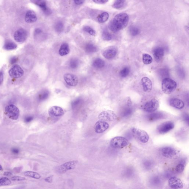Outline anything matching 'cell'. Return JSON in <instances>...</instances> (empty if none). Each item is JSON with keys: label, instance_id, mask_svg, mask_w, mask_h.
<instances>
[{"label": "cell", "instance_id": "cell-39", "mask_svg": "<svg viewBox=\"0 0 189 189\" xmlns=\"http://www.w3.org/2000/svg\"><path fill=\"white\" fill-rule=\"evenodd\" d=\"M64 28V24L62 22H57L55 26V30L57 32H59V33L62 32Z\"/></svg>", "mask_w": 189, "mask_h": 189}, {"label": "cell", "instance_id": "cell-32", "mask_svg": "<svg viewBox=\"0 0 189 189\" xmlns=\"http://www.w3.org/2000/svg\"><path fill=\"white\" fill-rule=\"evenodd\" d=\"M142 58L143 62L145 64H149L152 62V57L148 54H143Z\"/></svg>", "mask_w": 189, "mask_h": 189}, {"label": "cell", "instance_id": "cell-28", "mask_svg": "<svg viewBox=\"0 0 189 189\" xmlns=\"http://www.w3.org/2000/svg\"><path fill=\"white\" fill-rule=\"evenodd\" d=\"M85 50L87 53H93L97 52L98 49L96 45L92 43H88L86 45Z\"/></svg>", "mask_w": 189, "mask_h": 189}, {"label": "cell", "instance_id": "cell-4", "mask_svg": "<svg viewBox=\"0 0 189 189\" xmlns=\"http://www.w3.org/2000/svg\"><path fill=\"white\" fill-rule=\"evenodd\" d=\"M5 114L11 119H18L19 116L20 112L19 109L13 105H9L5 108Z\"/></svg>", "mask_w": 189, "mask_h": 189}, {"label": "cell", "instance_id": "cell-20", "mask_svg": "<svg viewBox=\"0 0 189 189\" xmlns=\"http://www.w3.org/2000/svg\"><path fill=\"white\" fill-rule=\"evenodd\" d=\"M170 105L177 109H182L184 107V104L183 101L178 98H171L169 101Z\"/></svg>", "mask_w": 189, "mask_h": 189}, {"label": "cell", "instance_id": "cell-43", "mask_svg": "<svg viewBox=\"0 0 189 189\" xmlns=\"http://www.w3.org/2000/svg\"><path fill=\"white\" fill-rule=\"evenodd\" d=\"M144 166L146 169H150L152 166V163L150 161H147L144 163Z\"/></svg>", "mask_w": 189, "mask_h": 189}, {"label": "cell", "instance_id": "cell-25", "mask_svg": "<svg viewBox=\"0 0 189 189\" xmlns=\"http://www.w3.org/2000/svg\"><path fill=\"white\" fill-rule=\"evenodd\" d=\"M70 49L67 43H65L61 45L59 50V54L61 56H64L69 53Z\"/></svg>", "mask_w": 189, "mask_h": 189}, {"label": "cell", "instance_id": "cell-21", "mask_svg": "<svg viewBox=\"0 0 189 189\" xmlns=\"http://www.w3.org/2000/svg\"><path fill=\"white\" fill-rule=\"evenodd\" d=\"M32 2L39 6L46 15L51 14V11L47 5L46 2L44 1H33Z\"/></svg>", "mask_w": 189, "mask_h": 189}, {"label": "cell", "instance_id": "cell-12", "mask_svg": "<svg viewBox=\"0 0 189 189\" xmlns=\"http://www.w3.org/2000/svg\"><path fill=\"white\" fill-rule=\"evenodd\" d=\"M64 78L66 83L70 86L75 87L77 85L78 80L77 76L67 73L64 74Z\"/></svg>", "mask_w": 189, "mask_h": 189}, {"label": "cell", "instance_id": "cell-2", "mask_svg": "<svg viewBox=\"0 0 189 189\" xmlns=\"http://www.w3.org/2000/svg\"><path fill=\"white\" fill-rule=\"evenodd\" d=\"M177 84L174 80L169 78H164L162 82V90L165 94H171L176 89Z\"/></svg>", "mask_w": 189, "mask_h": 189}, {"label": "cell", "instance_id": "cell-33", "mask_svg": "<svg viewBox=\"0 0 189 189\" xmlns=\"http://www.w3.org/2000/svg\"><path fill=\"white\" fill-rule=\"evenodd\" d=\"M109 15L108 13L104 12L101 14L98 18V22L101 23L106 22L108 19Z\"/></svg>", "mask_w": 189, "mask_h": 189}, {"label": "cell", "instance_id": "cell-16", "mask_svg": "<svg viewBox=\"0 0 189 189\" xmlns=\"http://www.w3.org/2000/svg\"><path fill=\"white\" fill-rule=\"evenodd\" d=\"M165 117V114L161 112H152L146 116L147 121L149 122H154L163 119Z\"/></svg>", "mask_w": 189, "mask_h": 189}, {"label": "cell", "instance_id": "cell-42", "mask_svg": "<svg viewBox=\"0 0 189 189\" xmlns=\"http://www.w3.org/2000/svg\"><path fill=\"white\" fill-rule=\"evenodd\" d=\"M11 179L13 181H22L25 180L26 178L23 177L16 176L12 177Z\"/></svg>", "mask_w": 189, "mask_h": 189}, {"label": "cell", "instance_id": "cell-36", "mask_svg": "<svg viewBox=\"0 0 189 189\" xmlns=\"http://www.w3.org/2000/svg\"><path fill=\"white\" fill-rule=\"evenodd\" d=\"M79 65V62L77 59H71L70 62V66L71 68L73 69L77 68Z\"/></svg>", "mask_w": 189, "mask_h": 189}, {"label": "cell", "instance_id": "cell-53", "mask_svg": "<svg viewBox=\"0 0 189 189\" xmlns=\"http://www.w3.org/2000/svg\"><path fill=\"white\" fill-rule=\"evenodd\" d=\"M3 169L1 165H0V170L2 171L3 170Z\"/></svg>", "mask_w": 189, "mask_h": 189}, {"label": "cell", "instance_id": "cell-49", "mask_svg": "<svg viewBox=\"0 0 189 189\" xmlns=\"http://www.w3.org/2000/svg\"><path fill=\"white\" fill-rule=\"evenodd\" d=\"M3 75L2 72H0V85L3 83Z\"/></svg>", "mask_w": 189, "mask_h": 189}, {"label": "cell", "instance_id": "cell-13", "mask_svg": "<svg viewBox=\"0 0 189 189\" xmlns=\"http://www.w3.org/2000/svg\"><path fill=\"white\" fill-rule=\"evenodd\" d=\"M169 184L171 188L174 189H181L184 186L181 179L176 177H171L169 179Z\"/></svg>", "mask_w": 189, "mask_h": 189}, {"label": "cell", "instance_id": "cell-38", "mask_svg": "<svg viewBox=\"0 0 189 189\" xmlns=\"http://www.w3.org/2000/svg\"><path fill=\"white\" fill-rule=\"evenodd\" d=\"M102 37L103 40L105 41H110L112 39V37L109 32L107 30H105L103 32L102 34Z\"/></svg>", "mask_w": 189, "mask_h": 189}, {"label": "cell", "instance_id": "cell-52", "mask_svg": "<svg viewBox=\"0 0 189 189\" xmlns=\"http://www.w3.org/2000/svg\"><path fill=\"white\" fill-rule=\"evenodd\" d=\"M19 167H18L17 168V169H16V168H15L14 169L15 170V172H20V170H21V167H20V169H19Z\"/></svg>", "mask_w": 189, "mask_h": 189}, {"label": "cell", "instance_id": "cell-40", "mask_svg": "<svg viewBox=\"0 0 189 189\" xmlns=\"http://www.w3.org/2000/svg\"><path fill=\"white\" fill-rule=\"evenodd\" d=\"M84 31L87 32L92 36H95L96 34V32L94 30L89 26H85L83 28Z\"/></svg>", "mask_w": 189, "mask_h": 189}, {"label": "cell", "instance_id": "cell-9", "mask_svg": "<svg viewBox=\"0 0 189 189\" xmlns=\"http://www.w3.org/2000/svg\"><path fill=\"white\" fill-rule=\"evenodd\" d=\"M77 164V162L76 161L67 162L57 167L56 171L57 173L60 174L64 173L69 170L74 169Z\"/></svg>", "mask_w": 189, "mask_h": 189}, {"label": "cell", "instance_id": "cell-41", "mask_svg": "<svg viewBox=\"0 0 189 189\" xmlns=\"http://www.w3.org/2000/svg\"><path fill=\"white\" fill-rule=\"evenodd\" d=\"M184 169V165L183 163H181L178 164L176 166L175 168V171L177 173H180L183 172Z\"/></svg>", "mask_w": 189, "mask_h": 189}, {"label": "cell", "instance_id": "cell-15", "mask_svg": "<svg viewBox=\"0 0 189 189\" xmlns=\"http://www.w3.org/2000/svg\"><path fill=\"white\" fill-rule=\"evenodd\" d=\"M109 127V125L106 122L99 121L95 123L94 130L95 132L98 133H101L104 132Z\"/></svg>", "mask_w": 189, "mask_h": 189}, {"label": "cell", "instance_id": "cell-10", "mask_svg": "<svg viewBox=\"0 0 189 189\" xmlns=\"http://www.w3.org/2000/svg\"><path fill=\"white\" fill-rule=\"evenodd\" d=\"M9 74L11 78H19L24 75V71L18 65H14L9 70Z\"/></svg>", "mask_w": 189, "mask_h": 189}, {"label": "cell", "instance_id": "cell-23", "mask_svg": "<svg viewBox=\"0 0 189 189\" xmlns=\"http://www.w3.org/2000/svg\"><path fill=\"white\" fill-rule=\"evenodd\" d=\"M153 54L157 62H159L164 56V49L161 47H157L154 49Z\"/></svg>", "mask_w": 189, "mask_h": 189}, {"label": "cell", "instance_id": "cell-24", "mask_svg": "<svg viewBox=\"0 0 189 189\" xmlns=\"http://www.w3.org/2000/svg\"><path fill=\"white\" fill-rule=\"evenodd\" d=\"M133 112V109L130 106L127 105L121 110V115L122 117L127 118L130 116Z\"/></svg>", "mask_w": 189, "mask_h": 189}, {"label": "cell", "instance_id": "cell-47", "mask_svg": "<svg viewBox=\"0 0 189 189\" xmlns=\"http://www.w3.org/2000/svg\"><path fill=\"white\" fill-rule=\"evenodd\" d=\"M183 119H184V121H186V122L188 123L189 119L188 114H183Z\"/></svg>", "mask_w": 189, "mask_h": 189}, {"label": "cell", "instance_id": "cell-34", "mask_svg": "<svg viewBox=\"0 0 189 189\" xmlns=\"http://www.w3.org/2000/svg\"><path fill=\"white\" fill-rule=\"evenodd\" d=\"M129 31L131 35L133 36H137L140 33V30L139 28L134 26H131L129 28Z\"/></svg>", "mask_w": 189, "mask_h": 189}, {"label": "cell", "instance_id": "cell-1", "mask_svg": "<svg viewBox=\"0 0 189 189\" xmlns=\"http://www.w3.org/2000/svg\"><path fill=\"white\" fill-rule=\"evenodd\" d=\"M129 16L126 13H122L116 15L109 24V28L116 33L127 27L129 21Z\"/></svg>", "mask_w": 189, "mask_h": 189}, {"label": "cell", "instance_id": "cell-46", "mask_svg": "<svg viewBox=\"0 0 189 189\" xmlns=\"http://www.w3.org/2000/svg\"><path fill=\"white\" fill-rule=\"evenodd\" d=\"M11 151L13 154H17L19 153L20 150L19 148H14L11 149Z\"/></svg>", "mask_w": 189, "mask_h": 189}, {"label": "cell", "instance_id": "cell-18", "mask_svg": "<svg viewBox=\"0 0 189 189\" xmlns=\"http://www.w3.org/2000/svg\"><path fill=\"white\" fill-rule=\"evenodd\" d=\"M49 115L52 117H59L64 114L63 110L60 107L53 106L49 110Z\"/></svg>", "mask_w": 189, "mask_h": 189}, {"label": "cell", "instance_id": "cell-50", "mask_svg": "<svg viewBox=\"0 0 189 189\" xmlns=\"http://www.w3.org/2000/svg\"><path fill=\"white\" fill-rule=\"evenodd\" d=\"M74 3L75 4L77 5H80L82 4L85 1H74Z\"/></svg>", "mask_w": 189, "mask_h": 189}, {"label": "cell", "instance_id": "cell-14", "mask_svg": "<svg viewBox=\"0 0 189 189\" xmlns=\"http://www.w3.org/2000/svg\"><path fill=\"white\" fill-rule=\"evenodd\" d=\"M161 152L162 155L168 158H173L177 154V151L170 147H164L161 148Z\"/></svg>", "mask_w": 189, "mask_h": 189}, {"label": "cell", "instance_id": "cell-11", "mask_svg": "<svg viewBox=\"0 0 189 189\" xmlns=\"http://www.w3.org/2000/svg\"><path fill=\"white\" fill-rule=\"evenodd\" d=\"M27 37V32L24 28H20L17 30L14 34L15 41L19 43L23 42L25 41Z\"/></svg>", "mask_w": 189, "mask_h": 189}, {"label": "cell", "instance_id": "cell-5", "mask_svg": "<svg viewBox=\"0 0 189 189\" xmlns=\"http://www.w3.org/2000/svg\"><path fill=\"white\" fill-rule=\"evenodd\" d=\"M131 131L134 135L141 142L146 143L148 142L149 135L146 131L135 127L132 128Z\"/></svg>", "mask_w": 189, "mask_h": 189}, {"label": "cell", "instance_id": "cell-29", "mask_svg": "<svg viewBox=\"0 0 189 189\" xmlns=\"http://www.w3.org/2000/svg\"><path fill=\"white\" fill-rule=\"evenodd\" d=\"M17 46L16 44L11 41L6 42L3 48L7 50H13L17 48Z\"/></svg>", "mask_w": 189, "mask_h": 189}, {"label": "cell", "instance_id": "cell-51", "mask_svg": "<svg viewBox=\"0 0 189 189\" xmlns=\"http://www.w3.org/2000/svg\"><path fill=\"white\" fill-rule=\"evenodd\" d=\"M3 175L6 176H11L12 174L10 172L7 171L4 173Z\"/></svg>", "mask_w": 189, "mask_h": 189}, {"label": "cell", "instance_id": "cell-17", "mask_svg": "<svg viewBox=\"0 0 189 189\" xmlns=\"http://www.w3.org/2000/svg\"><path fill=\"white\" fill-rule=\"evenodd\" d=\"M143 89L145 92H148L151 91L152 89V83L149 78L147 77L143 78L141 80Z\"/></svg>", "mask_w": 189, "mask_h": 189}, {"label": "cell", "instance_id": "cell-45", "mask_svg": "<svg viewBox=\"0 0 189 189\" xmlns=\"http://www.w3.org/2000/svg\"><path fill=\"white\" fill-rule=\"evenodd\" d=\"M95 3L98 4H104L105 3L108 1L107 0H95L93 1Z\"/></svg>", "mask_w": 189, "mask_h": 189}, {"label": "cell", "instance_id": "cell-37", "mask_svg": "<svg viewBox=\"0 0 189 189\" xmlns=\"http://www.w3.org/2000/svg\"><path fill=\"white\" fill-rule=\"evenodd\" d=\"M130 72L129 68L127 67H125L122 69L120 72V75L122 78H125L128 75Z\"/></svg>", "mask_w": 189, "mask_h": 189}, {"label": "cell", "instance_id": "cell-3", "mask_svg": "<svg viewBox=\"0 0 189 189\" xmlns=\"http://www.w3.org/2000/svg\"><path fill=\"white\" fill-rule=\"evenodd\" d=\"M129 144L128 140L122 137H114L110 142V146L114 148H123L127 146Z\"/></svg>", "mask_w": 189, "mask_h": 189}, {"label": "cell", "instance_id": "cell-44", "mask_svg": "<svg viewBox=\"0 0 189 189\" xmlns=\"http://www.w3.org/2000/svg\"><path fill=\"white\" fill-rule=\"evenodd\" d=\"M33 119V116H27L24 118V121L26 123H29Z\"/></svg>", "mask_w": 189, "mask_h": 189}, {"label": "cell", "instance_id": "cell-27", "mask_svg": "<svg viewBox=\"0 0 189 189\" xmlns=\"http://www.w3.org/2000/svg\"><path fill=\"white\" fill-rule=\"evenodd\" d=\"M92 65L95 68L100 69L104 67L105 65V62L102 59L97 58L93 61Z\"/></svg>", "mask_w": 189, "mask_h": 189}, {"label": "cell", "instance_id": "cell-6", "mask_svg": "<svg viewBox=\"0 0 189 189\" xmlns=\"http://www.w3.org/2000/svg\"><path fill=\"white\" fill-rule=\"evenodd\" d=\"M99 119L101 121L108 122H114L117 119V116L111 110H106L101 113L99 115Z\"/></svg>", "mask_w": 189, "mask_h": 189}, {"label": "cell", "instance_id": "cell-22", "mask_svg": "<svg viewBox=\"0 0 189 189\" xmlns=\"http://www.w3.org/2000/svg\"><path fill=\"white\" fill-rule=\"evenodd\" d=\"M37 20V15L34 11H29L26 13L25 17V20L26 22L31 24L36 22Z\"/></svg>", "mask_w": 189, "mask_h": 189}, {"label": "cell", "instance_id": "cell-35", "mask_svg": "<svg viewBox=\"0 0 189 189\" xmlns=\"http://www.w3.org/2000/svg\"><path fill=\"white\" fill-rule=\"evenodd\" d=\"M10 179L6 177H2L0 179V186H8L11 184Z\"/></svg>", "mask_w": 189, "mask_h": 189}, {"label": "cell", "instance_id": "cell-31", "mask_svg": "<svg viewBox=\"0 0 189 189\" xmlns=\"http://www.w3.org/2000/svg\"><path fill=\"white\" fill-rule=\"evenodd\" d=\"M49 92L47 90L42 91L38 95V99L40 101H43L48 97Z\"/></svg>", "mask_w": 189, "mask_h": 189}, {"label": "cell", "instance_id": "cell-8", "mask_svg": "<svg viewBox=\"0 0 189 189\" xmlns=\"http://www.w3.org/2000/svg\"><path fill=\"white\" fill-rule=\"evenodd\" d=\"M174 127V124L173 122L167 121L158 126L157 128V131L158 133L164 134L173 129Z\"/></svg>", "mask_w": 189, "mask_h": 189}, {"label": "cell", "instance_id": "cell-19", "mask_svg": "<svg viewBox=\"0 0 189 189\" xmlns=\"http://www.w3.org/2000/svg\"><path fill=\"white\" fill-rule=\"evenodd\" d=\"M117 49L114 47H110L105 50L103 53V56L107 59H111L116 56Z\"/></svg>", "mask_w": 189, "mask_h": 189}, {"label": "cell", "instance_id": "cell-48", "mask_svg": "<svg viewBox=\"0 0 189 189\" xmlns=\"http://www.w3.org/2000/svg\"><path fill=\"white\" fill-rule=\"evenodd\" d=\"M17 60H18V58H17L16 57H13L11 59V64H14L15 62H17Z\"/></svg>", "mask_w": 189, "mask_h": 189}, {"label": "cell", "instance_id": "cell-7", "mask_svg": "<svg viewBox=\"0 0 189 189\" xmlns=\"http://www.w3.org/2000/svg\"><path fill=\"white\" fill-rule=\"evenodd\" d=\"M159 103L156 99H152L145 104L144 110L145 112L152 113L157 110L159 107Z\"/></svg>", "mask_w": 189, "mask_h": 189}, {"label": "cell", "instance_id": "cell-26", "mask_svg": "<svg viewBox=\"0 0 189 189\" xmlns=\"http://www.w3.org/2000/svg\"><path fill=\"white\" fill-rule=\"evenodd\" d=\"M127 5V1L123 0H118L115 1L112 5V7L114 8L117 9H123L125 8Z\"/></svg>", "mask_w": 189, "mask_h": 189}, {"label": "cell", "instance_id": "cell-30", "mask_svg": "<svg viewBox=\"0 0 189 189\" xmlns=\"http://www.w3.org/2000/svg\"><path fill=\"white\" fill-rule=\"evenodd\" d=\"M25 176L28 177H31L36 179H39L41 178V175L39 173L35 172L27 171L25 172L24 173Z\"/></svg>", "mask_w": 189, "mask_h": 189}]
</instances>
